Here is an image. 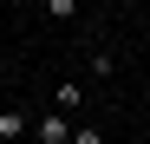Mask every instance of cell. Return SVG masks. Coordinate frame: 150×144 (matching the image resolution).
<instances>
[{"mask_svg": "<svg viewBox=\"0 0 150 144\" xmlns=\"http://www.w3.org/2000/svg\"><path fill=\"white\" fill-rule=\"evenodd\" d=\"M26 131H33V125H26V111H20V105H7V111H0V144H20Z\"/></svg>", "mask_w": 150, "mask_h": 144, "instance_id": "2", "label": "cell"}, {"mask_svg": "<svg viewBox=\"0 0 150 144\" xmlns=\"http://www.w3.org/2000/svg\"><path fill=\"white\" fill-rule=\"evenodd\" d=\"M72 131H79V118H72V111H46V118H33V144H72Z\"/></svg>", "mask_w": 150, "mask_h": 144, "instance_id": "1", "label": "cell"}, {"mask_svg": "<svg viewBox=\"0 0 150 144\" xmlns=\"http://www.w3.org/2000/svg\"><path fill=\"white\" fill-rule=\"evenodd\" d=\"M72 144H105V131H98V125H79V131H72Z\"/></svg>", "mask_w": 150, "mask_h": 144, "instance_id": "5", "label": "cell"}, {"mask_svg": "<svg viewBox=\"0 0 150 144\" xmlns=\"http://www.w3.org/2000/svg\"><path fill=\"white\" fill-rule=\"evenodd\" d=\"M46 13L52 20H79V0H46Z\"/></svg>", "mask_w": 150, "mask_h": 144, "instance_id": "4", "label": "cell"}, {"mask_svg": "<svg viewBox=\"0 0 150 144\" xmlns=\"http://www.w3.org/2000/svg\"><path fill=\"white\" fill-rule=\"evenodd\" d=\"M79 105H85L79 85H52V111H72V118H79Z\"/></svg>", "mask_w": 150, "mask_h": 144, "instance_id": "3", "label": "cell"}]
</instances>
